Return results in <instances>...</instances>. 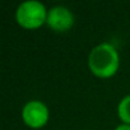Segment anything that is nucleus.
Masks as SVG:
<instances>
[{
  "label": "nucleus",
  "mask_w": 130,
  "mask_h": 130,
  "mask_svg": "<svg viewBox=\"0 0 130 130\" xmlns=\"http://www.w3.org/2000/svg\"><path fill=\"white\" fill-rule=\"evenodd\" d=\"M46 24L55 32H67L74 24V14L67 7L56 5L48 9Z\"/></svg>",
  "instance_id": "20e7f679"
},
{
  "label": "nucleus",
  "mask_w": 130,
  "mask_h": 130,
  "mask_svg": "<svg viewBox=\"0 0 130 130\" xmlns=\"http://www.w3.org/2000/svg\"><path fill=\"white\" fill-rule=\"evenodd\" d=\"M48 10L38 0H26L15 10L17 23L26 29H37L46 24Z\"/></svg>",
  "instance_id": "f03ea898"
},
{
  "label": "nucleus",
  "mask_w": 130,
  "mask_h": 130,
  "mask_svg": "<svg viewBox=\"0 0 130 130\" xmlns=\"http://www.w3.org/2000/svg\"><path fill=\"white\" fill-rule=\"evenodd\" d=\"M88 68L98 78H111L120 67V56L116 47L110 42H102L92 48L88 55Z\"/></svg>",
  "instance_id": "f257e3e1"
},
{
  "label": "nucleus",
  "mask_w": 130,
  "mask_h": 130,
  "mask_svg": "<svg viewBox=\"0 0 130 130\" xmlns=\"http://www.w3.org/2000/svg\"><path fill=\"white\" fill-rule=\"evenodd\" d=\"M115 130H130V125H127V124H120V125H117L116 126V129Z\"/></svg>",
  "instance_id": "423d86ee"
},
{
  "label": "nucleus",
  "mask_w": 130,
  "mask_h": 130,
  "mask_svg": "<svg viewBox=\"0 0 130 130\" xmlns=\"http://www.w3.org/2000/svg\"><path fill=\"white\" fill-rule=\"evenodd\" d=\"M22 119L28 127L41 129L48 122V107L40 100H31L22 108Z\"/></svg>",
  "instance_id": "7ed1b4c3"
},
{
  "label": "nucleus",
  "mask_w": 130,
  "mask_h": 130,
  "mask_svg": "<svg viewBox=\"0 0 130 130\" xmlns=\"http://www.w3.org/2000/svg\"><path fill=\"white\" fill-rule=\"evenodd\" d=\"M117 115L122 124L130 125V94L125 96L117 105Z\"/></svg>",
  "instance_id": "39448f33"
}]
</instances>
